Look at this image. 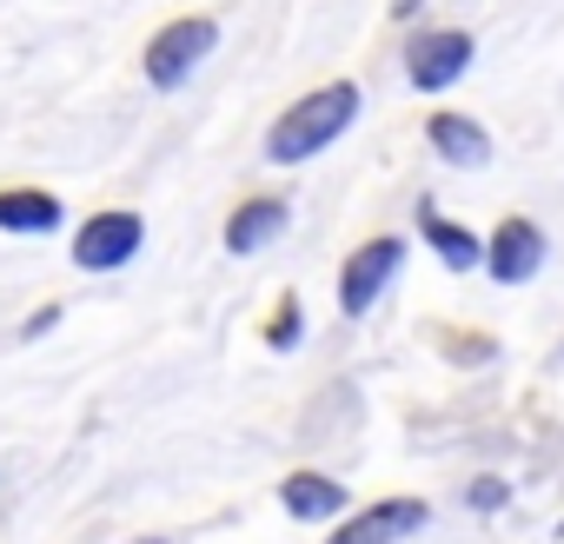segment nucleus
I'll use <instances>...</instances> for the list:
<instances>
[{
  "label": "nucleus",
  "instance_id": "5",
  "mask_svg": "<svg viewBox=\"0 0 564 544\" xmlns=\"http://www.w3.org/2000/svg\"><path fill=\"white\" fill-rule=\"evenodd\" d=\"M399 265H405V239H399V232H379V239L352 246L346 265H339V313H346V319H366V313L392 293Z\"/></svg>",
  "mask_w": 564,
  "mask_h": 544
},
{
  "label": "nucleus",
  "instance_id": "14",
  "mask_svg": "<svg viewBox=\"0 0 564 544\" xmlns=\"http://www.w3.org/2000/svg\"><path fill=\"white\" fill-rule=\"evenodd\" d=\"M505 498H511L505 478H471V485H465V504H471V511H505Z\"/></svg>",
  "mask_w": 564,
  "mask_h": 544
},
{
  "label": "nucleus",
  "instance_id": "13",
  "mask_svg": "<svg viewBox=\"0 0 564 544\" xmlns=\"http://www.w3.org/2000/svg\"><path fill=\"white\" fill-rule=\"evenodd\" d=\"M306 339V306L300 300H279V313H272V326H265V346L272 352H293Z\"/></svg>",
  "mask_w": 564,
  "mask_h": 544
},
{
  "label": "nucleus",
  "instance_id": "4",
  "mask_svg": "<svg viewBox=\"0 0 564 544\" xmlns=\"http://www.w3.org/2000/svg\"><path fill=\"white\" fill-rule=\"evenodd\" d=\"M147 252V219L133 206H100L74 226V265L80 272H120Z\"/></svg>",
  "mask_w": 564,
  "mask_h": 544
},
{
  "label": "nucleus",
  "instance_id": "8",
  "mask_svg": "<svg viewBox=\"0 0 564 544\" xmlns=\"http://www.w3.org/2000/svg\"><path fill=\"white\" fill-rule=\"evenodd\" d=\"M425 146H432L452 173L491 166V133H485V120H471V113H458V107H438V113L425 120Z\"/></svg>",
  "mask_w": 564,
  "mask_h": 544
},
{
  "label": "nucleus",
  "instance_id": "1",
  "mask_svg": "<svg viewBox=\"0 0 564 544\" xmlns=\"http://www.w3.org/2000/svg\"><path fill=\"white\" fill-rule=\"evenodd\" d=\"M359 113H366L359 80H326V87L300 94L286 113L265 127V160H272V166H306V160H319L326 146H339Z\"/></svg>",
  "mask_w": 564,
  "mask_h": 544
},
{
  "label": "nucleus",
  "instance_id": "9",
  "mask_svg": "<svg viewBox=\"0 0 564 544\" xmlns=\"http://www.w3.org/2000/svg\"><path fill=\"white\" fill-rule=\"evenodd\" d=\"M425 518H432L425 498H379V504L352 511V524H339L326 544H399V537H412Z\"/></svg>",
  "mask_w": 564,
  "mask_h": 544
},
{
  "label": "nucleus",
  "instance_id": "3",
  "mask_svg": "<svg viewBox=\"0 0 564 544\" xmlns=\"http://www.w3.org/2000/svg\"><path fill=\"white\" fill-rule=\"evenodd\" d=\"M478 67V34L471 28H419L405 41V87L412 94H452Z\"/></svg>",
  "mask_w": 564,
  "mask_h": 544
},
{
  "label": "nucleus",
  "instance_id": "7",
  "mask_svg": "<svg viewBox=\"0 0 564 544\" xmlns=\"http://www.w3.org/2000/svg\"><path fill=\"white\" fill-rule=\"evenodd\" d=\"M286 226H293V206L279 199V193H259V199H239V206L226 213L219 246H226L232 259H252V252H265L272 239H286Z\"/></svg>",
  "mask_w": 564,
  "mask_h": 544
},
{
  "label": "nucleus",
  "instance_id": "2",
  "mask_svg": "<svg viewBox=\"0 0 564 544\" xmlns=\"http://www.w3.org/2000/svg\"><path fill=\"white\" fill-rule=\"evenodd\" d=\"M213 47H219V21H213V14H180V21H166V28L140 47V74H147L153 94H180V87L213 61Z\"/></svg>",
  "mask_w": 564,
  "mask_h": 544
},
{
  "label": "nucleus",
  "instance_id": "6",
  "mask_svg": "<svg viewBox=\"0 0 564 544\" xmlns=\"http://www.w3.org/2000/svg\"><path fill=\"white\" fill-rule=\"evenodd\" d=\"M544 259H551L544 226L524 219V213H511V219H498L491 239H485V280H498V286H531L538 272H544Z\"/></svg>",
  "mask_w": 564,
  "mask_h": 544
},
{
  "label": "nucleus",
  "instance_id": "10",
  "mask_svg": "<svg viewBox=\"0 0 564 544\" xmlns=\"http://www.w3.org/2000/svg\"><path fill=\"white\" fill-rule=\"evenodd\" d=\"M419 239L432 246V259H438L445 272H478V265H485V239H478L465 219L438 213L432 199H419Z\"/></svg>",
  "mask_w": 564,
  "mask_h": 544
},
{
  "label": "nucleus",
  "instance_id": "12",
  "mask_svg": "<svg viewBox=\"0 0 564 544\" xmlns=\"http://www.w3.org/2000/svg\"><path fill=\"white\" fill-rule=\"evenodd\" d=\"M54 226H67L61 193H47V186H8L0 193V232H54Z\"/></svg>",
  "mask_w": 564,
  "mask_h": 544
},
{
  "label": "nucleus",
  "instance_id": "11",
  "mask_svg": "<svg viewBox=\"0 0 564 544\" xmlns=\"http://www.w3.org/2000/svg\"><path fill=\"white\" fill-rule=\"evenodd\" d=\"M279 504H286V518H300V524H326V518L346 511V485L326 478V471H286L279 478Z\"/></svg>",
  "mask_w": 564,
  "mask_h": 544
},
{
  "label": "nucleus",
  "instance_id": "16",
  "mask_svg": "<svg viewBox=\"0 0 564 544\" xmlns=\"http://www.w3.org/2000/svg\"><path fill=\"white\" fill-rule=\"evenodd\" d=\"M425 14V0H392V21H419Z\"/></svg>",
  "mask_w": 564,
  "mask_h": 544
},
{
  "label": "nucleus",
  "instance_id": "17",
  "mask_svg": "<svg viewBox=\"0 0 564 544\" xmlns=\"http://www.w3.org/2000/svg\"><path fill=\"white\" fill-rule=\"evenodd\" d=\"M133 544H166V537H133Z\"/></svg>",
  "mask_w": 564,
  "mask_h": 544
},
{
  "label": "nucleus",
  "instance_id": "15",
  "mask_svg": "<svg viewBox=\"0 0 564 544\" xmlns=\"http://www.w3.org/2000/svg\"><path fill=\"white\" fill-rule=\"evenodd\" d=\"M54 319H61V306H41V313H34L21 333H28V339H41V333H54Z\"/></svg>",
  "mask_w": 564,
  "mask_h": 544
}]
</instances>
